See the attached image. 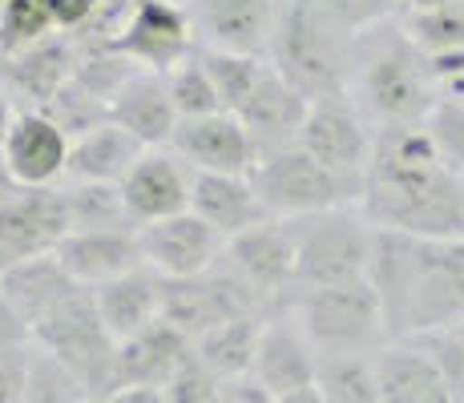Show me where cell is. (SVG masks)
<instances>
[{"label":"cell","mask_w":464,"mask_h":403,"mask_svg":"<svg viewBox=\"0 0 464 403\" xmlns=\"http://www.w3.org/2000/svg\"><path fill=\"white\" fill-rule=\"evenodd\" d=\"M360 210L376 230L440 242L464 238V174L444 161L428 125L376 130Z\"/></svg>","instance_id":"1"},{"label":"cell","mask_w":464,"mask_h":403,"mask_svg":"<svg viewBox=\"0 0 464 403\" xmlns=\"http://www.w3.org/2000/svg\"><path fill=\"white\" fill-rule=\"evenodd\" d=\"M368 279L380 291L388 343L464 327V238L376 230Z\"/></svg>","instance_id":"2"},{"label":"cell","mask_w":464,"mask_h":403,"mask_svg":"<svg viewBox=\"0 0 464 403\" xmlns=\"http://www.w3.org/2000/svg\"><path fill=\"white\" fill-rule=\"evenodd\" d=\"M347 97L376 130L396 125H428L440 105V85L428 57L412 44L404 24L383 21L360 33L347 53Z\"/></svg>","instance_id":"3"},{"label":"cell","mask_w":464,"mask_h":403,"mask_svg":"<svg viewBox=\"0 0 464 403\" xmlns=\"http://www.w3.org/2000/svg\"><path fill=\"white\" fill-rule=\"evenodd\" d=\"M287 307L319 355H376L388 343V319L372 279L299 291Z\"/></svg>","instance_id":"4"},{"label":"cell","mask_w":464,"mask_h":403,"mask_svg":"<svg viewBox=\"0 0 464 403\" xmlns=\"http://www.w3.org/2000/svg\"><path fill=\"white\" fill-rule=\"evenodd\" d=\"M347 53H352V41L335 33L311 8V0H287L266 61L307 101H324V97L347 93Z\"/></svg>","instance_id":"5"},{"label":"cell","mask_w":464,"mask_h":403,"mask_svg":"<svg viewBox=\"0 0 464 403\" xmlns=\"http://www.w3.org/2000/svg\"><path fill=\"white\" fill-rule=\"evenodd\" d=\"M33 347L53 355L61 367H69L93 399H110L113 363H118V339L105 327L89 286L73 291L61 307H53L49 315L33 327Z\"/></svg>","instance_id":"6"},{"label":"cell","mask_w":464,"mask_h":403,"mask_svg":"<svg viewBox=\"0 0 464 403\" xmlns=\"http://www.w3.org/2000/svg\"><path fill=\"white\" fill-rule=\"evenodd\" d=\"M291 222H295V294L368 279L376 226L363 218L360 206Z\"/></svg>","instance_id":"7"},{"label":"cell","mask_w":464,"mask_h":403,"mask_svg":"<svg viewBox=\"0 0 464 403\" xmlns=\"http://www.w3.org/2000/svg\"><path fill=\"white\" fill-rule=\"evenodd\" d=\"M251 182L271 218H311V214L352 210L363 202V182L332 174L299 146L258 158Z\"/></svg>","instance_id":"8"},{"label":"cell","mask_w":464,"mask_h":403,"mask_svg":"<svg viewBox=\"0 0 464 403\" xmlns=\"http://www.w3.org/2000/svg\"><path fill=\"white\" fill-rule=\"evenodd\" d=\"M271 302H263L258 294L238 279V271L218 258L207 274L194 279H166V302H162V319L174 331H182L186 339L207 335L210 327L238 315H271Z\"/></svg>","instance_id":"9"},{"label":"cell","mask_w":464,"mask_h":403,"mask_svg":"<svg viewBox=\"0 0 464 403\" xmlns=\"http://www.w3.org/2000/svg\"><path fill=\"white\" fill-rule=\"evenodd\" d=\"M299 149H307L319 166H327L339 178L363 182L376 154V125L360 113V105L347 93L311 101L307 121L299 130Z\"/></svg>","instance_id":"10"},{"label":"cell","mask_w":464,"mask_h":403,"mask_svg":"<svg viewBox=\"0 0 464 403\" xmlns=\"http://www.w3.org/2000/svg\"><path fill=\"white\" fill-rule=\"evenodd\" d=\"M198 49L266 57L287 0H178Z\"/></svg>","instance_id":"11"},{"label":"cell","mask_w":464,"mask_h":403,"mask_svg":"<svg viewBox=\"0 0 464 403\" xmlns=\"http://www.w3.org/2000/svg\"><path fill=\"white\" fill-rule=\"evenodd\" d=\"M69 235V214L61 186H33L16 182L0 194V266H13L21 258L53 254L57 242Z\"/></svg>","instance_id":"12"},{"label":"cell","mask_w":464,"mask_h":403,"mask_svg":"<svg viewBox=\"0 0 464 403\" xmlns=\"http://www.w3.org/2000/svg\"><path fill=\"white\" fill-rule=\"evenodd\" d=\"M222 258L271 307H283L295 294V222L291 218L258 222L255 230L230 238Z\"/></svg>","instance_id":"13"},{"label":"cell","mask_w":464,"mask_h":403,"mask_svg":"<svg viewBox=\"0 0 464 403\" xmlns=\"http://www.w3.org/2000/svg\"><path fill=\"white\" fill-rule=\"evenodd\" d=\"M110 49L146 73H169L174 65L198 53V41H194L190 16L182 13L178 0H138L126 29L118 33Z\"/></svg>","instance_id":"14"},{"label":"cell","mask_w":464,"mask_h":403,"mask_svg":"<svg viewBox=\"0 0 464 403\" xmlns=\"http://www.w3.org/2000/svg\"><path fill=\"white\" fill-rule=\"evenodd\" d=\"M315 371H319V351L311 347L299 319L291 315V307L283 302V307H275L263 322L251 379L271 399H283V396H295L303 388H315Z\"/></svg>","instance_id":"15"},{"label":"cell","mask_w":464,"mask_h":403,"mask_svg":"<svg viewBox=\"0 0 464 403\" xmlns=\"http://www.w3.org/2000/svg\"><path fill=\"white\" fill-rule=\"evenodd\" d=\"M138 242H141L146 266H154L162 279H194V274H207L210 266L227 254V238L190 210L138 226Z\"/></svg>","instance_id":"16"},{"label":"cell","mask_w":464,"mask_h":403,"mask_svg":"<svg viewBox=\"0 0 464 403\" xmlns=\"http://www.w3.org/2000/svg\"><path fill=\"white\" fill-rule=\"evenodd\" d=\"M77 61H82L77 41L69 33H53L13 57H0V93L16 113L41 110L65 81H73Z\"/></svg>","instance_id":"17"},{"label":"cell","mask_w":464,"mask_h":403,"mask_svg":"<svg viewBox=\"0 0 464 403\" xmlns=\"http://www.w3.org/2000/svg\"><path fill=\"white\" fill-rule=\"evenodd\" d=\"M69 146L73 141L57 130L41 110L13 113L5 138H0V158L13 182L44 190V186H61L69 169Z\"/></svg>","instance_id":"18"},{"label":"cell","mask_w":464,"mask_h":403,"mask_svg":"<svg viewBox=\"0 0 464 403\" xmlns=\"http://www.w3.org/2000/svg\"><path fill=\"white\" fill-rule=\"evenodd\" d=\"M169 149L194 174H255V166H258V146L251 141L246 125L227 110L210 113V118L182 121L174 141H169Z\"/></svg>","instance_id":"19"},{"label":"cell","mask_w":464,"mask_h":403,"mask_svg":"<svg viewBox=\"0 0 464 403\" xmlns=\"http://www.w3.org/2000/svg\"><path fill=\"white\" fill-rule=\"evenodd\" d=\"M190 194H194V169L169 146L146 149L138 166L130 169V178L121 182V198H126L130 218L138 226L186 214L190 210Z\"/></svg>","instance_id":"20"},{"label":"cell","mask_w":464,"mask_h":403,"mask_svg":"<svg viewBox=\"0 0 464 403\" xmlns=\"http://www.w3.org/2000/svg\"><path fill=\"white\" fill-rule=\"evenodd\" d=\"M311 101L291 85L279 69H266V77L258 81V89L246 97V105L235 113L238 121L246 125L251 141L258 146V158L275 154V149H287L299 141V130L307 121Z\"/></svg>","instance_id":"21"},{"label":"cell","mask_w":464,"mask_h":403,"mask_svg":"<svg viewBox=\"0 0 464 403\" xmlns=\"http://www.w3.org/2000/svg\"><path fill=\"white\" fill-rule=\"evenodd\" d=\"M380 403H457V388L444 367L412 339H396L376 351Z\"/></svg>","instance_id":"22"},{"label":"cell","mask_w":464,"mask_h":403,"mask_svg":"<svg viewBox=\"0 0 464 403\" xmlns=\"http://www.w3.org/2000/svg\"><path fill=\"white\" fill-rule=\"evenodd\" d=\"M57 263L73 274V283L82 286H102L113 283L121 274L138 271L146 258H141V242L138 230H73L57 242Z\"/></svg>","instance_id":"23"},{"label":"cell","mask_w":464,"mask_h":403,"mask_svg":"<svg viewBox=\"0 0 464 403\" xmlns=\"http://www.w3.org/2000/svg\"><path fill=\"white\" fill-rule=\"evenodd\" d=\"M93 299H97V311H102L105 327L118 343L141 335L146 327L162 322V302H166V279L154 271V266L141 263L138 271L121 274L113 283H102L93 286Z\"/></svg>","instance_id":"24"},{"label":"cell","mask_w":464,"mask_h":403,"mask_svg":"<svg viewBox=\"0 0 464 403\" xmlns=\"http://www.w3.org/2000/svg\"><path fill=\"white\" fill-rule=\"evenodd\" d=\"M190 355V339L174 331L169 322H154L141 335L118 343V363H113V391L126 388H166L174 371ZM110 391V396H113Z\"/></svg>","instance_id":"25"},{"label":"cell","mask_w":464,"mask_h":403,"mask_svg":"<svg viewBox=\"0 0 464 403\" xmlns=\"http://www.w3.org/2000/svg\"><path fill=\"white\" fill-rule=\"evenodd\" d=\"M190 214H198L227 242L271 218L263 198H258L251 174H194Z\"/></svg>","instance_id":"26"},{"label":"cell","mask_w":464,"mask_h":403,"mask_svg":"<svg viewBox=\"0 0 464 403\" xmlns=\"http://www.w3.org/2000/svg\"><path fill=\"white\" fill-rule=\"evenodd\" d=\"M110 121L121 125V130H126L130 138H138L146 149H166L169 141H174L178 125H182L174 101H169L166 73H146V69H141L110 101Z\"/></svg>","instance_id":"27"},{"label":"cell","mask_w":464,"mask_h":403,"mask_svg":"<svg viewBox=\"0 0 464 403\" xmlns=\"http://www.w3.org/2000/svg\"><path fill=\"white\" fill-rule=\"evenodd\" d=\"M73 291H82V283H73V274L57 263V254L21 258V263L0 271V294H5L33 327H37L53 307H61Z\"/></svg>","instance_id":"28"},{"label":"cell","mask_w":464,"mask_h":403,"mask_svg":"<svg viewBox=\"0 0 464 403\" xmlns=\"http://www.w3.org/2000/svg\"><path fill=\"white\" fill-rule=\"evenodd\" d=\"M146 146L130 138L121 125H102V130L85 133L69 146V169L65 182H102V186H121L130 169L141 161Z\"/></svg>","instance_id":"29"},{"label":"cell","mask_w":464,"mask_h":403,"mask_svg":"<svg viewBox=\"0 0 464 403\" xmlns=\"http://www.w3.org/2000/svg\"><path fill=\"white\" fill-rule=\"evenodd\" d=\"M263 322L266 315H238L227 319L218 327H210L207 335L194 339V355L198 363L207 367L214 379L222 383H238V379H251L255 371V351H258V335H263Z\"/></svg>","instance_id":"30"},{"label":"cell","mask_w":464,"mask_h":403,"mask_svg":"<svg viewBox=\"0 0 464 403\" xmlns=\"http://www.w3.org/2000/svg\"><path fill=\"white\" fill-rule=\"evenodd\" d=\"M61 198H65L69 214V235L73 230H138L126 198H121V186L61 182Z\"/></svg>","instance_id":"31"},{"label":"cell","mask_w":464,"mask_h":403,"mask_svg":"<svg viewBox=\"0 0 464 403\" xmlns=\"http://www.w3.org/2000/svg\"><path fill=\"white\" fill-rule=\"evenodd\" d=\"M315 391L324 403H380L376 355H319Z\"/></svg>","instance_id":"32"},{"label":"cell","mask_w":464,"mask_h":403,"mask_svg":"<svg viewBox=\"0 0 464 403\" xmlns=\"http://www.w3.org/2000/svg\"><path fill=\"white\" fill-rule=\"evenodd\" d=\"M400 24H404V33L428 61L464 53V0L436 5V8H404Z\"/></svg>","instance_id":"33"},{"label":"cell","mask_w":464,"mask_h":403,"mask_svg":"<svg viewBox=\"0 0 464 403\" xmlns=\"http://www.w3.org/2000/svg\"><path fill=\"white\" fill-rule=\"evenodd\" d=\"M202 65L210 69L214 89L222 97V110L238 113L246 105V97L258 89V81L266 77L271 61L266 57H246V53H214V49H198Z\"/></svg>","instance_id":"34"},{"label":"cell","mask_w":464,"mask_h":403,"mask_svg":"<svg viewBox=\"0 0 464 403\" xmlns=\"http://www.w3.org/2000/svg\"><path fill=\"white\" fill-rule=\"evenodd\" d=\"M41 113L57 125L69 141H77V138H85V133L110 125V105L97 101V97L89 93L85 85H77V81H65V85L41 105Z\"/></svg>","instance_id":"35"},{"label":"cell","mask_w":464,"mask_h":403,"mask_svg":"<svg viewBox=\"0 0 464 403\" xmlns=\"http://www.w3.org/2000/svg\"><path fill=\"white\" fill-rule=\"evenodd\" d=\"M166 85H169V101H174L178 118L190 121V118H210V113H222V97L214 89V77L210 69L202 65V57H186L182 65H174L166 73Z\"/></svg>","instance_id":"36"},{"label":"cell","mask_w":464,"mask_h":403,"mask_svg":"<svg viewBox=\"0 0 464 403\" xmlns=\"http://www.w3.org/2000/svg\"><path fill=\"white\" fill-rule=\"evenodd\" d=\"M53 33L57 29L44 0H0V57H13Z\"/></svg>","instance_id":"37"},{"label":"cell","mask_w":464,"mask_h":403,"mask_svg":"<svg viewBox=\"0 0 464 403\" xmlns=\"http://www.w3.org/2000/svg\"><path fill=\"white\" fill-rule=\"evenodd\" d=\"M311 8H315L335 33L355 41L360 33L376 29L383 21H396L408 8V0H311Z\"/></svg>","instance_id":"38"},{"label":"cell","mask_w":464,"mask_h":403,"mask_svg":"<svg viewBox=\"0 0 464 403\" xmlns=\"http://www.w3.org/2000/svg\"><path fill=\"white\" fill-rule=\"evenodd\" d=\"M138 73H141V69L133 65V61L118 57L113 49H89V53H82V61H77L73 81H77V85H85L97 101L110 105Z\"/></svg>","instance_id":"39"},{"label":"cell","mask_w":464,"mask_h":403,"mask_svg":"<svg viewBox=\"0 0 464 403\" xmlns=\"http://www.w3.org/2000/svg\"><path fill=\"white\" fill-rule=\"evenodd\" d=\"M222 388H227V383L214 379L207 367L198 363V355H194V347H190L186 363L178 367L174 379L166 383V399H169V403H218Z\"/></svg>","instance_id":"40"},{"label":"cell","mask_w":464,"mask_h":403,"mask_svg":"<svg viewBox=\"0 0 464 403\" xmlns=\"http://www.w3.org/2000/svg\"><path fill=\"white\" fill-rule=\"evenodd\" d=\"M428 133H432V141L444 154V161L464 174V101L436 105L432 118H428Z\"/></svg>","instance_id":"41"},{"label":"cell","mask_w":464,"mask_h":403,"mask_svg":"<svg viewBox=\"0 0 464 403\" xmlns=\"http://www.w3.org/2000/svg\"><path fill=\"white\" fill-rule=\"evenodd\" d=\"M29 347H33V322L0 294V360L16 351H29Z\"/></svg>","instance_id":"42"},{"label":"cell","mask_w":464,"mask_h":403,"mask_svg":"<svg viewBox=\"0 0 464 403\" xmlns=\"http://www.w3.org/2000/svg\"><path fill=\"white\" fill-rule=\"evenodd\" d=\"M57 33H82L89 21L105 8V0H44Z\"/></svg>","instance_id":"43"},{"label":"cell","mask_w":464,"mask_h":403,"mask_svg":"<svg viewBox=\"0 0 464 403\" xmlns=\"http://www.w3.org/2000/svg\"><path fill=\"white\" fill-rule=\"evenodd\" d=\"M428 65H432V77L440 85V101H464V53L436 57Z\"/></svg>","instance_id":"44"},{"label":"cell","mask_w":464,"mask_h":403,"mask_svg":"<svg viewBox=\"0 0 464 403\" xmlns=\"http://www.w3.org/2000/svg\"><path fill=\"white\" fill-rule=\"evenodd\" d=\"M105 403H169L166 388H126V391H113Z\"/></svg>","instance_id":"45"},{"label":"cell","mask_w":464,"mask_h":403,"mask_svg":"<svg viewBox=\"0 0 464 403\" xmlns=\"http://www.w3.org/2000/svg\"><path fill=\"white\" fill-rule=\"evenodd\" d=\"M275 403H324V396H319L315 388H303V391H295V396H283V399H275Z\"/></svg>","instance_id":"46"},{"label":"cell","mask_w":464,"mask_h":403,"mask_svg":"<svg viewBox=\"0 0 464 403\" xmlns=\"http://www.w3.org/2000/svg\"><path fill=\"white\" fill-rule=\"evenodd\" d=\"M13 113H16V110H13V105H8V101H5V93H0V133L8 130V121H13Z\"/></svg>","instance_id":"47"},{"label":"cell","mask_w":464,"mask_h":403,"mask_svg":"<svg viewBox=\"0 0 464 403\" xmlns=\"http://www.w3.org/2000/svg\"><path fill=\"white\" fill-rule=\"evenodd\" d=\"M436 5H452V0H408V8H436Z\"/></svg>","instance_id":"48"},{"label":"cell","mask_w":464,"mask_h":403,"mask_svg":"<svg viewBox=\"0 0 464 403\" xmlns=\"http://www.w3.org/2000/svg\"><path fill=\"white\" fill-rule=\"evenodd\" d=\"M457 403H464V391H457Z\"/></svg>","instance_id":"49"},{"label":"cell","mask_w":464,"mask_h":403,"mask_svg":"<svg viewBox=\"0 0 464 403\" xmlns=\"http://www.w3.org/2000/svg\"><path fill=\"white\" fill-rule=\"evenodd\" d=\"M89 403H105V399H89Z\"/></svg>","instance_id":"50"},{"label":"cell","mask_w":464,"mask_h":403,"mask_svg":"<svg viewBox=\"0 0 464 403\" xmlns=\"http://www.w3.org/2000/svg\"><path fill=\"white\" fill-rule=\"evenodd\" d=\"M460 335H464V327H460Z\"/></svg>","instance_id":"51"},{"label":"cell","mask_w":464,"mask_h":403,"mask_svg":"<svg viewBox=\"0 0 464 403\" xmlns=\"http://www.w3.org/2000/svg\"><path fill=\"white\" fill-rule=\"evenodd\" d=\"M0 271H5V266H0Z\"/></svg>","instance_id":"52"}]
</instances>
